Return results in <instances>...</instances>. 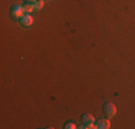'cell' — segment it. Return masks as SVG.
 Returning a JSON list of instances; mask_svg holds the SVG:
<instances>
[{"label":"cell","instance_id":"30bf717a","mask_svg":"<svg viewBox=\"0 0 135 129\" xmlns=\"http://www.w3.org/2000/svg\"><path fill=\"white\" fill-rule=\"evenodd\" d=\"M26 2H27V3H35L36 0H26Z\"/></svg>","mask_w":135,"mask_h":129},{"label":"cell","instance_id":"5b68a950","mask_svg":"<svg viewBox=\"0 0 135 129\" xmlns=\"http://www.w3.org/2000/svg\"><path fill=\"white\" fill-rule=\"evenodd\" d=\"M95 122V116L92 113H85L82 116V123H92Z\"/></svg>","mask_w":135,"mask_h":129},{"label":"cell","instance_id":"52a82bcc","mask_svg":"<svg viewBox=\"0 0 135 129\" xmlns=\"http://www.w3.org/2000/svg\"><path fill=\"white\" fill-rule=\"evenodd\" d=\"M43 4H45V2H43V0H36V2L33 3L35 10H42V9H43Z\"/></svg>","mask_w":135,"mask_h":129},{"label":"cell","instance_id":"277c9868","mask_svg":"<svg viewBox=\"0 0 135 129\" xmlns=\"http://www.w3.org/2000/svg\"><path fill=\"white\" fill-rule=\"evenodd\" d=\"M20 23L23 26H26V27H29V26H32L35 23V19L32 17V14H27V13H26V14L20 19Z\"/></svg>","mask_w":135,"mask_h":129},{"label":"cell","instance_id":"3957f363","mask_svg":"<svg viewBox=\"0 0 135 129\" xmlns=\"http://www.w3.org/2000/svg\"><path fill=\"white\" fill-rule=\"evenodd\" d=\"M96 128L98 129H109L111 128V122H109V118L108 119H99L96 121Z\"/></svg>","mask_w":135,"mask_h":129},{"label":"cell","instance_id":"8992f818","mask_svg":"<svg viewBox=\"0 0 135 129\" xmlns=\"http://www.w3.org/2000/svg\"><path fill=\"white\" fill-rule=\"evenodd\" d=\"M25 7V10H26L27 14H32V12H35V6H33V3H26V4L23 6Z\"/></svg>","mask_w":135,"mask_h":129},{"label":"cell","instance_id":"9c48e42d","mask_svg":"<svg viewBox=\"0 0 135 129\" xmlns=\"http://www.w3.org/2000/svg\"><path fill=\"white\" fill-rule=\"evenodd\" d=\"M63 128H65V129H76L78 126H76L73 122H68V123H65V126H63Z\"/></svg>","mask_w":135,"mask_h":129},{"label":"cell","instance_id":"7a4b0ae2","mask_svg":"<svg viewBox=\"0 0 135 129\" xmlns=\"http://www.w3.org/2000/svg\"><path fill=\"white\" fill-rule=\"evenodd\" d=\"M25 14H26V10H25V7H23V6H20V4L15 6V7L12 9V16H13L15 19H19V20H20Z\"/></svg>","mask_w":135,"mask_h":129},{"label":"cell","instance_id":"ba28073f","mask_svg":"<svg viewBox=\"0 0 135 129\" xmlns=\"http://www.w3.org/2000/svg\"><path fill=\"white\" fill-rule=\"evenodd\" d=\"M82 129H96V125L95 122H92V123H83V126H81Z\"/></svg>","mask_w":135,"mask_h":129},{"label":"cell","instance_id":"6da1fadb","mask_svg":"<svg viewBox=\"0 0 135 129\" xmlns=\"http://www.w3.org/2000/svg\"><path fill=\"white\" fill-rule=\"evenodd\" d=\"M104 112H105V115H107V118H114L115 115H117V106L114 105L112 102H108V103H105L104 105Z\"/></svg>","mask_w":135,"mask_h":129}]
</instances>
